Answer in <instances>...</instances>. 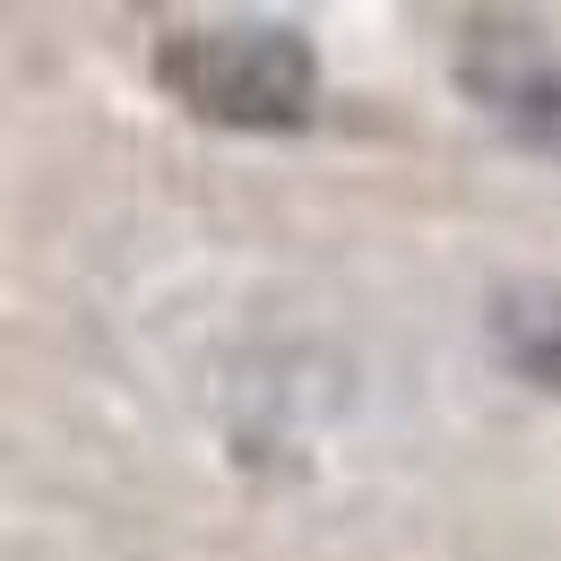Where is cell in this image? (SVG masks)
<instances>
[{"label": "cell", "mask_w": 561, "mask_h": 561, "mask_svg": "<svg viewBox=\"0 0 561 561\" xmlns=\"http://www.w3.org/2000/svg\"><path fill=\"white\" fill-rule=\"evenodd\" d=\"M156 78L182 113H199L216 130H302L320 104V61L302 26H277V18L173 26L156 44Z\"/></svg>", "instance_id": "1"}, {"label": "cell", "mask_w": 561, "mask_h": 561, "mask_svg": "<svg viewBox=\"0 0 561 561\" xmlns=\"http://www.w3.org/2000/svg\"><path fill=\"white\" fill-rule=\"evenodd\" d=\"M458 87L492 113V130L536 156H561V44L527 18H467L458 26Z\"/></svg>", "instance_id": "2"}, {"label": "cell", "mask_w": 561, "mask_h": 561, "mask_svg": "<svg viewBox=\"0 0 561 561\" xmlns=\"http://www.w3.org/2000/svg\"><path fill=\"white\" fill-rule=\"evenodd\" d=\"M484 337H492V363L527 389L561 398V285L553 277H510L492 285L484 302Z\"/></svg>", "instance_id": "3"}]
</instances>
